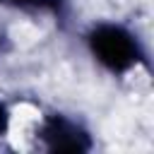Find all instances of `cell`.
<instances>
[{"label": "cell", "instance_id": "cell-1", "mask_svg": "<svg viewBox=\"0 0 154 154\" xmlns=\"http://www.w3.org/2000/svg\"><path fill=\"white\" fill-rule=\"evenodd\" d=\"M58 118L48 113V108L29 96L12 101L0 113V135L10 149L17 152H36L51 147Z\"/></svg>", "mask_w": 154, "mask_h": 154}, {"label": "cell", "instance_id": "cell-2", "mask_svg": "<svg viewBox=\"0 0 154 154\" xmlns=\"http://www.w3.org/2000/svg\"><path fill=\"white\" fill-rule=\"evenodd\" d=\"M0 41H2V31H0Z\"/></svg>", "mask_w": 154, "mask_h": 154}]
</instances>
